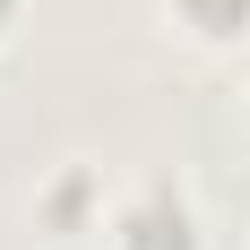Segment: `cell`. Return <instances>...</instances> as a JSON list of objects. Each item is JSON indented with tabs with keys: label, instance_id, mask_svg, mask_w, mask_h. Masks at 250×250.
Returning a JSON list of instances; mask_svg holds the SVG:
<instances>
[{
	"label": "cell",
	"instance_id": "obj_1",
	"mask_svg": "<svg viewBox=\"0 0 250 250\" xmlns=\"http://www.w3.org/2000/svg\"><path fill=\"white\" fill-rule=\"evenodd\" d=\"M104 233H112V250H207L199 199L173 173H138L121 199L104 207Z\"/></svg>",
	"mask_w": 250,
	"mask_h": 250
},
{
	"label": "cell",
	"instance_id": "obj_4",
	"mask_svg": "<svg viewBox=\"0 0 250 250\" xmlns=\"http://www.w3.org/2000/svg\"><path fill=\"white\" fill-rule=\"evenodd\" d=\"M9 18H18V0H0V35H9Z\"/></svg>",
	"mask_w": 250,
	"mask_h": 250
},
{
	"label": "cell",
	"instance_id": "obj_2",
	"mask_svg": "<svg viewBox=\"0 0 250 250\" xmlns=\"http://www.w3.org/2000/svg\"><path fill=\"white\" fill-rule=\"evenodd\" d=\"M181 26L190 35H207V43H242L250 35V0H173Z\"/></svg>",
	"mask_w": 250,
	"mask_h": 250
},
{
	"label": "cell",
	"instance_id": "obj_3",
	"mask_svg": "<svg viewBox=\"0 0 250 250\" xmlns=\"http://www.w3.org/2000/svg\"><path fill=\"white\" fill-rule=\"evenodd\" d=\"M86 207H104V181H95V173H61V181L43 190V216H52V225H78Z\"/></svg>",
	"mask_w": 250,
	"mask_h": 250
}]
</instances>
